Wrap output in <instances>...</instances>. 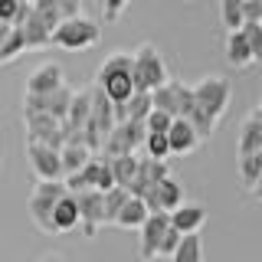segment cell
<instances>
[{"label": "cell", "instance_id": "obj_4", "mask_svg": "<svg viewBox=\"0 0 262 262\" xmlns=\"http://www.w3.org/2000/svg\"><path fill=\"white\" fill-rule=\"evenodd\" d=\"M193 98H196V105H200L207 115H213V118H223V112L229 108V98H233V85H229L226 79H220V76H207V79H200L193 85Z\"/></svg>", "mask_w": 262, "mask_h": 262}, {"label": "cell", "instance_id": "obj_29", "mask_svg": "<svg viewBox=\"0 0 262 262\" xmlns=\"http://www.w3.org/2000/svg\"><path fill=\"white\" fill-rule=\"evenodd\" d=\"M20 53H27V36H23V30H20V27H13V30H10V36L0 43V62H13Z\"/></svg>", "mask_w": 262, "mask_h": 262}, {"label": "cell", "instance_id": "obj_30", "mask_svg": "<svg viewBox=\"0 0 262 262\" xmlns=\"http://www.w3.org/2000/svg\"><path fill=\"white\" fill-rule=\"evenodd\" d=\"M259 174H262V154H243L239 158V180H243L246 190H252Z\"/></svg>", "mask_w": 262, "mask_h": 262}, {"label": "cell", "instance_id": "obj_14", "mask_svg": "<svg viewBox=\"0 0 262 262\" xmlns=\"http://www.w3.org/2000/svg\"><path fill=\"white\" fill-rule=\"evenodd\" d=\"M66 85L62 82V66L59 62H46L39 69H33V76L27 79V95H46L53 89Z\"/></svg>", "mask_w": 262, "mask_h": 262}, {"label": "cell", "instance_id": "obj_17", "mask_svg": "<svg viewBox=\"0 0 262 262\" xmlns=\"http://www.w3.org/2000/svg\"><path fill=\"white\" fill-rule=\"evenodd\" d=\"M20 30H23V36H27V49H43V46H53V27H49V23H46L39 13H33V7H30L27 20L20 23Z\"/></svg>", "mask_w": 262, "mask_h": 262}, {"label": "cell", "instance_id": "obj_44", "mask_svg": "<svg viewBox=\"0 0 262 262\" xmlns=\"http://www.w3.org/2000/svg\"><path fill=\"white\" fill-rule=\"evenodd\" d=\"M20 4H33V0H20Z\"/></svg>", "mask_w": 262, "mask_h": 262}, {"label": "cell", "instance_id": "obj_40", "mask_svg": "<svg viewBox=\"0 0 262 262\" xmlns=\"http://www.w3.org/2000/svg\"><path fill=\"white\" fill-rule=\"evenodd\" d=\"M243 13L249 23H262V0H243Z\"/></svg>", "mask_w": 262, "mask_h": 262}, {"label": "cell", "instance_id": "obj_38", "mask_svg": "<svg viewBox=\"0 0 262 262\" xmlns=\"http://www.w3.org/2000/svg\"><path fill=\"white\" fill-rule=\"evenodd\" d=\"M128 4H131V0H105V4H102V16L108 23H118L121 13L128 10Z\"/></svg>", "mask_w": 262, "mask_h": 262}, {"label": "cell", "instance_id": "obj_33", "mask_svg": "<svg viewBox=\"0 0 262 262\" xmlns=\"http://www.w3.org/2000/svg\"><path fill=\"white\" fill-rule=\"evenodd\" d=\"M125 105H128V118H131V121H144V118H147V112L154 108L151 92H135Z\"/></svg>", "mask_w": 262, "mask_h": 262}, {"label": "cell", "instance_id": "obj_34", "mask_svg": "<svg viewBox=\"0 0 262 262\" xmlns=\"http://www.w3.org/2000/svg\"><path fill=\"white\" fill-rule=\"evenodd\" d=\"M243 36L252 49V62H262V23H243Z\"/></svg>", "mask_w": 262, "mask_h": 262}, {"label": "cell", "instance_id": "obj_36", "mask_svg": "<svg viewBox=\"0 0 262 262\" xmlns=\"http://www.w3.org/2000/svg\"><path fill=\"white\" fill-rule=\"evenodd\" d=\"M131 62H135V56H131V53H112L108 59L102 62L98 76H108V72H125V69H131Z\"/></svg>", "mask_w": 262, "mask_h": 262}, {"label": "cell", "instance_id": "obj_8", "mask_svg": "<svg viewBox=\"0 0 262 262\" xmlns=\"http://www.w3.org/2000/svg\"><path fill=\"white\" fill-rule=\"evenodd\" d=\"M141 200L147 203V213H170V210H177L180 203H184V187L167 174L164 180H158L154 187H147Z\"/></svg>", "mask_w": 262, "mask_h": 262}, {"label": "cell", "instance_id": "obj_27", "mask_svg": "<svg viewBox=\"0 0 262 262\" xmlns=\"http://www.w3.org/2000/svg\"><path fill=\"white\" fill-rule=\"evenodd\" d=\"M59 154H62V170L66 174H76V170H82L89 161H92V151H89L85 144H66Z\"/></svg>", "mask_w": 262, "mask_h": 262}, {"label": "cell", "instance_id": "obj_11", "mask_svg": "<svg viewBox=\"0 0 262 262\" xmlns=\"http://www.w3.org/2000/svg\"><path fill=\"white\" fill-rule=\"evenodd\" d=\"M167 226H170V213H147V220L138 226V233H141L138 256H141L144 262L147 259H158V246L164 239V233H167Z\"/></svg>", "mask_w": 262, "mask_h": 262}, {"label": "cell", "instance_id": "obj_46", "mask_svg": "<svg viewBox=\"0 0 262 262\" xmlns=\"http://www.w3.org/2000/svg\"><path fill=\"white\" fill-rule=\"evenodd\" d=\"M43 262H56V259H43Z\"/></svg>", "mask_w": 262, "mask_h": 262}, {"label": "cell", "instance_id": "obj_21", "mask_svg": "<svg viewBox=\"0 0 262 262\" xmlns=\"http://www.w3.org/2000/svg\"><path fill=\"white\" fill-rule=\"evenodd\" d=\"M82 177H85L89 187H95V190H112L115 187V177H112V167H108V158H92L82 167Z\"/></svg>", "mask_w": 262, "mask_h": 262}, {"label": "cell", "instance_id": "obj_37", "mask_svg": "<svg viewBox=\"0 0 262 262\" xmlns=\"http://www.w3.org/2000/svg\"><path fill=\"white\" fill-rule=\"evenodd\" d=\"M180 236H184V233H180L177 226H167V233H164V239L158 246V256L161 259H170V256H174V249L180 246Z\"/></svg>", "mask_w": 262, "mask_h": 262}, {"label": "cell", "instance_id": "obj_39", "mask_svg": "<svg viewBox=\"0 0 262 262\" xmlns=\"http://www.w3.org/2000/svg\"><path fill=\"white\" fill-rule=\"evenodd\" d=\"M16 10H20V0H0V23H16Z\"/></svg>", "mask_w": 262, "mask_h": 262}, {"label": "cell", "instance_id": "obj_41", "mask_svg": "<svg viewBox=\"0 0 262 262\" xmlns=\"http://www.w3.org/2000/svg\"><path fill=\"white\" fill-rule=\"evenodd\" d=\"M56 4H59L62 20H69V16H82V0H56Z\"/></svg>", "mask_w": 262, "mask_h": 262}, {"label": "cell", "instance_id": "obj_15", "mask_svg": "<svg viewBox=\"0 0 262 262\" xmlns=\"http://www.w3.org/2000/svg\"><path fill=\"white\" fill-rule=\"evenodd\" d=\"M92 115V89H82V92L72 95V105H69V115L62 118V135H72V131H82Z\"/></svg>", "mask_w": 262, "mask_h": 262}, {"label": "cell", "instance_id": "obj_32", "mask_svg": "<svg viewBox=\"0 0 262 262\" xmlns=\"http://www.w3.org/2000/svg\"><path fill=\"white\" fill-rule=\"evenodd\" d=\"M144 154H147V158H158V161H167V158H170V141H167V135H161V131H147V138H144Z\"/></svg>", "mask_w": 262, "mask_h": 262}, {"label": "cell", "instance_id": "obj_3", "mask_svg": "<svg viewBox=\"0 0 262 262\" xmlns=\"http://www.w3.org/2000/svg\"><path fill=\"white\" fill-rule=\"evenodd\" d=\"M98 36H102V27H98L95 20H89V16H69V20H62L59 27L53 30V46L79 53V49L95 46Z\"/></svg>", "mask_w": 262, "mask_h": 262}, {"label": "cell", "instance_id": "obj_20", "mask_svg": "<svg viewBox=\"0 0 262 262\" xmlns=\"http://www.w3.org/2000/svg\"><path fill=\"white\" fill-rule=\"evenodd\" d=\"M53 226H56V236H59V233H72V229L79 226V203H76V193H66L62 200L56 203Z\"/></svg>", "mask_w": 262, "mask_h": 262}, {"label": "cell", "instance_id": "obj_9", "mask_svg": "<svg viewBox=\"0 0 262 262\" xmlns=\"http://www.w3.org/2000/svg\"><path fill=\"white\" fill-rule=\"evenodd\" d=\"M72 89L69 85H59V89H53V92H46V95H27L23 98V112H46V115H53V118H66L69 115V105H72Z\"/></svg>", "mask_w": 262, "mask_h": 262}, {"label": "cell", "instance_id": "obj_43", "mask_svg": "<svg viewBox=\"0 0 262 262\" xmlns=\"http://www.w3.org/2000/svg\"><path fill=\"white\" fill-rule=\"evenodd\" d=\"M252 118H259V121H262V105H259V108H256V112H252Z\"/></svg>", "mask_w": 262, "mask_h": 262}, {"label": "cell", "instance_id": "obj_24", "mask_svg": "<svg viewBox=\"0 0 262 262\" xmlns=\"http://www.w3.org/2000/svg\"><path fill=\"white\" fill-rule=\"evenodd\" d=\"M262 151V121L246 115L239 125V158L243 154H259Z\"/></svg>", "mask_w": 262, "mask_h": 262}, {"label": "cell", "instance_id": "obj_5", "mask_svg": "<svg viewBox=\"0 0 262 262\" xmlns=\"http://www.w3.org/2000/svg\"><path fill=\"white\" fill-rule=\"evenodd\" d=\"M23 121H27V144H46V147H56V151L66 147L59 118H53L46 112H23Z\"/></svg>", "mask_w": 262, "mask_h": 262}, {"label": "cell", "instance_id": "obj_26", "mask_svg": "<svg viewBox=\"0 0 262 262\" xmlns=\"http://www.w3.org/2000/svg\"><path fill=\"white\" fill-rule=\"evenodd\" d=\"M170 262H203V243H200V233H184V236H180V246L174 249Z\"/></svg>", "mask_w": 262, "mask_h": 262}, {"label": "cell", "instance_id": "obj_22", "mask_svg": "<svg viewBox=\"0 0 262 262\" xmlns=\"http://www.w3.org/2000/svg\"><path fill=\"white\" fill-rule=\"evenodd\" d=\"M226 62L233 66V69H246V66L252 62V49L246 43L243 30H229L226 33Z\"/></svg>", "mask_w": 262, "mask_h": 262}, {"label": "cell", "instance_id": "obj_28", "mask_svg": "<svg viewBox=\"0 0 262 262\" xmlns=\"http://www.w3.org/2000/svg\"><path fill=\"white\" fill-rule=\"evenodd\" d=\"M220 20H223L226 33L229 30H243V23H246L243 0H220Z\"/></svg>", "mask_w": 262, "mask_h": 262}, {"label": "cell", "instance_id": "obj_7", "mask_svg": "<svg viewBox=\"0 0 262 262\" xmlns=\"http://www.w3.org/2000/svg\"><path fill=\"white\" fill-rule=\"evenodd\" d=\"M76 203H79V226L85 233V239H95L98 226H105V193L89 187V190H79L76 193Z\"/></svg>", "mask_w": 262, "mask_h": 262}, {"label": "cell", "instance_id": "obj_13", "mask_svg": "<svg viewBox=\"0 0 262 262\" xmlns=\"http://www.w3.org/2000/svg\"><path fill=\"white\" fill-rule=\"evenodd\" d=\"M167 141H170V154L184 158V154H193L196 151L200 135H196V128L187 118H174V125H170V131H167Z\"/></svg>", "mask_w": 262, "mask_h": 262}, {"label": "cell", "instance_id": "obj_23", "mask_svg": "<svg viewBox=\"0 0 262 262\" xmlns=\"http://www.w3.org/2000/svg\"><path fill=\"white\" fill-rule=\"evenodd\" d=\"M147 220V203L141 196H128L125 207L118 210V216H115V226L118 229H138Z\"/></svg>", "mask_w": 262, "mask_h": 262}, {"label": "cell", "instance_id": "obj_18", "mask_svg": "<svg viewBox=\"0 0 262 262\" xmlns=\"http://www.w3.org/2000/svg\"><path fill=\"white\" fill-rule=\"evenodd\" d=\"M98 85H102V92L108 95L112 102H128V98L135 95V79H131V69L98 76Z\"/></svg>", "mask_w": 262, "mask_h": 262}, {"label": "cell", "instance_id": "obj_35", "mask_svg": "<svg viewBox=\"0 0 262 262\" xmlns=\"http://www.w3.org/2000/svg\"><path fill=\"white\" fill-rule=\"evenodd\" d=\"M170 125H174V115H167V112H161V108H151V112H147V118H144V128L147 131H161V135H167Z\"/></svg>", "mask_w": 262, "mask_h": 262}, {"label": "cell", "instance_id": "obj_2", "mask_svg": "<svg viewBox=\"0 0 262 262\" xmlns=\"http://www.w3.org/2000/svg\"><path fill=\"white\" fill-rule=\"evenodd\" d=\"M135 62H131V79H135V92H154L158 85H164L167 76V62L158 53L154 43H141L135 49Z\"/></svg>", "mask_w": 262, "mask_h": 262}, {"label": "cell", "instance_id": "obj_6", "mask_svg": "<svg viewBox=\"0 0 262 262\" xmlns=\"http://www.w3.org/2000/svg\"><path fill=\"white\" fill-rule=\"evenodd\" d=\"M144 138H147V128L144 121H118L112 128V135L105 138L102 144V158H115V154H135L138 147H144Z\"/></svg>", "mask_w": 262, "mask_h": 262}, {"label": "cell", "instance_id": "obj_25", "mask_svg": "<svg viewBox=\"0 0 262 262\" xmlns=\"http://www.w3.org/2000/svg\"><path fill=\"white\" fill-rule=\"evenodd\" d=\"M138 154H115V158H108V167H112V177L118 187H131V180H135L138 174Z\"/></svg>", "mask_w": 262, "mask_h": 262}, {"label": "cell", "instance_id": "obj_1", "mask_svg": "<svg viewBox=\"0 0 262 262\" xmlns=\"http://www.w3.org/2000/svg\"><path fill=\"white\" fill-rule=\"evenodd\" d=\"M66 193H69V190H66V180H36L27 210H30V216H33V223H36L39 233L56 236L53 213H56V203H59Z\"/></svg>", "mask_w": 262, "mask_h": 262}, {"label": "cell", "instance_id": "obj_10", "mask_svg": "<svg viewBox=\"0 0 262 262\" xmlns=\"http://www.w3.org/2000/svg\"><path fill=\"white\" fill-rule=\"evenodd\" d=\"M27 158H30V167L39 180H62L66 170H62V154L56 147H46V144H27Z\"/></svg>", "mask_w": 262, "mask_h": 262}, {"label": "cell", "instance_id": "obj_45", "mask_svg": "<svg viewBox=\"0 0 262 262\" xmlns=\"http://www.w3.org/2000/svg\"><path fill=\"white\" fill-rule=\"evenodd\" d=\"M95 4H98V7H102V4H105V0H95Z\"/></svg>", "mask_w": 262, "mask_h": 262}, {"label": "cell", "instance_id": "obj_12", "mask_svg": "<svg viewBox=\"0 0 262 262\" xmlns=\"http://www.w3.org/2000/svg\"><path fill=\"white\" fill-rule=\"evenodd\" d=\"M170 170H167V161H158V158H144L138 161V174H135V180H131V196H144V190L147 187H154L158 180H164Z\"/></svg>", "mask_w": 262, "mask_h": 262}, {"label": "cell", "instance_id": "obj_19", "mask_svg": "<svg viewBox=\"0 0 262 262\" xmlns=\"http://www.w3.org/2000/svg\"><path fill=\"white\" fill-rule=\"evenodd\" d=\"M180 92H184V82H177V79H167L164 85H158L151 92V102H154V108H161V112H167V115H180Z\"/></svg>", "mask_w": 262, "mask_h": 262}, {"label": "cell", "instance_id": "obj_42", "mask_svg": "<svg viewBox=\"0 0 262 262\" xmlns=\"http://www.w3.org/2000/svg\"><path fill=\"white\" fill-rule=\"evenodd\" d=\"M252 200H262V174H259V180H256V184H252Z\"/></svg>", "mask_w": 262, "mask_h": 262}, {"label": "cell", "instance_id": "obj_31", "mask_svg": "<svg viewBox=\"0 0 262 262\" xmlns=\"http://www.w3.org/2000/svg\"><path fill=\"white\" fill-rule=\"evenodd\" d=\"M128 196H131V190H128V187H118V184H115L112 190H105V223L115 226V216H118L121 207H125Z\"/></svg>", "mask_w": 262, "mask_h": 262}, {"label": "cell", "instance_id": "obj_16", "mask_svg": "<svg viewBox=\"0 0 262 262\" xmlns=\"http://www.w3.org/2000/svg\"><path fill=\"white\" fill-rule=\"evenodd\" d=\"M207 223V207L200 203H180L177 210H170V226H177L180 233H200Z\"/></svg>", "mask_w": 262, "mask_h": 262}]
</instances>
